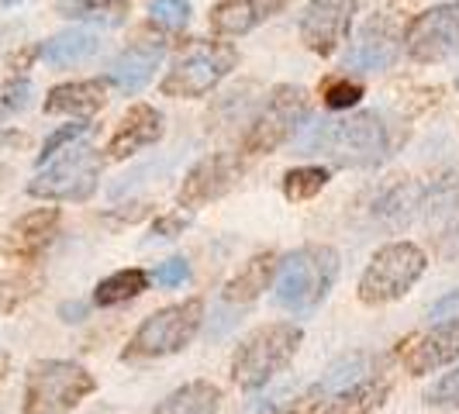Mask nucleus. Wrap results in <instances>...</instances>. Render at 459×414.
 <instances>
[{
	"instance_id": "7c9ffc66",
	"label": "nucleus",
	"mask_w": 459,
	"mask_h": 414,
	"mask_svg": "<svg viewBox=\"0 0 459 414\" xmlns=\"http://www.w3.org/2000/svg\"><path fill=\"white\" fill-rule=\"evenodd\" d=\"M322 97L332 111H349V108L363 97V87H359V83H352V80H328Z\"/></svg>"
},
{
	"instance_id": "f3484780",
	"label": "nucleus",
	"mask_w": 459,
	"mask_h": 414,
	"mask_svg": "<svg viewBox=\"0 0 459 414\" xmlns=\"http://www.w3.org/2000/svg\"><path fill=\"white\" fill-rule=\"evenodd\" d=\"M459 359V318H446L438 322L432 332H425L421 339H414L404 352V369L411 376H425V373H436L446 363H456Z\"/></svg>"
},
{
	"instance_id": "f704fd0d",
	"label": "nucleus",
	"mask_w": 459,
	"mask_h": 414,
	"mask_svg": "<svg viewBox=\"0 0 459 414\" xmlns=\"http://www.w3.org/2000/svg\"><path fill=\"white\" fill-rule=\"evenodd\" d=\"M186 276H190V263H186L184 255H173V259H166L160 270H156V283L166 287V290H173V287H180Z\"/></svg>"
},
{
	"instance_id": "9b49d317",
	"label": "nucleus",
	"mask_w": 459,
	"mask_h": 414,
	"mask_svg": "<svg viewBox=\"0 0 459 414\" xmlns=\"http://www.w3.org/2000/svg\"><path fill=\"white\" fill-rule=\"evenodd\" d=\"M356 11L359 0H307V7L300 11V42L315 56L339 52Z\"/></svg>"
},
{
	"instance_id": "cd10ccee",
	"label": "nucleus",
	"mask_w": 459,
	"mask_h": 414,
	"mask_svg": "<svg viewBox=\"0 0 459 414\" xmlns=\"http://www.w3.org/2000/svg\"><path fill=\"white\" fill-rule=\"evenodd\" d=\"M56 11L69 22L121 24L128 18V0H56Z\"/></svg>"
},
{
	"instance_id": "6ab92c4d",
	"label": "nucleus",
	"mask_w": 459,
	"mask_h": 414,
	"mask_svg": "<svg viewBox=\"0 0 459 414\" xmlns=\"http://www.w3.org/2000/svg\"><path fill=\"white\" fill-rule=\"evenodd\" d=\"M287 7V0H221L211 7L214 35H246Z\"/></svg>"
},
{
	"instance_id": "bb28decb",
	"label": "nucleus",
	"mask_w": 459,
	"mask_h": 414,
	"mask_svg": "<svg viewBox=\"0 0 459 414\" xmlns=\"http://www.w3.org/2000/svg\"><path fill=\"white\" fill-rule=\"evenodd\" d=\"M387 397V384L380 380H359L352 384L349 391L335 393L328 404H325V414H373Z\"/></svg>"
},
{
	"instance_id": "412c9836",
	"label": "nucleus",
	"mask_w": 459,
	"mask_h": 414,
	"mask_svg": "<svg viewBox=\"0 0 459 414\" xmlns=\"http://www.w3.org/2000/svg\"><path fill=\"white\" fill-rule=\"evenodd\" d=\"M108 104V83L104 80H73L52 87L46 97V115L87 117L97 115Z\"/></svg>"
},
{
	"instance_id": "72a5a7b5",
	"label": "nucleus",
	"mask_w": 459,
	"mask_h": 414,
	"mask_svg": "<svg viewBox=\"0 0 459 414\" xmlns=\"http://www.w3.org/2000/svg\"><path fill=\"white\" fill-rule=\"evenodd\" d=\"M425 401L432 408H459V367L453 373H446V376H438L432 384V391L425 393Z\"/></svg>"
},
{
	"instance_id": "c85d7f7f",
	"label": "nucleus",
	"mask_w": 459,
	"mask_h": 414,
	"mask_svg": "<svg viewBox=\"0 0 459 414\" xmlns=\"http://www.w3.org/2000/svg\"><path fill=\"white\" fill-rule=\"evenodd\" d=\"M332 180V173L325 166H294L283 173V197L287 201H311L318 197Z\"/></svg>"
},
{
	"instance_id": "ddd939ff",
	"label": "nucleus",
	"mask_w": 459,
	"mask_h": 414,
	"mask_svg": "<svg viewBox=\"0 0 459 414\" xmlns=\"http://www.w3.org/2000/svg\"><path fill=\"white\" fill-rule=\"evenodd\" d=\"M401 42H404V35H401V28H397V22H394L391 14H373L359 28L356 42H352L349 56H345V66L356 69V73L391 69L394 59L401 56Z\"/></svg>"
},
{
	"instance_id": "473e14b6",
	"label": "nucleus",
	"mask_w": 459,
	"mask_h": 414,
	"mask_svg": "<svg viewBox=\"0 0 459 414\" xmlns=\"http://www.w3.org/2000/svg\"><path fill=\"white\" fill-rule=\"evenodd\" d=\"M31 104V80L28 76H14L4 93H0V115H18Z\"/></svg>"
},
{
	"instance_id": "39448f33",
	"label": "nucleus",
	"mask_w": 459,
	"mask_h": 414,
	"mask_svg": "<svg viewBox=\"0 0 459 414\" xmlns=\"http://www.w3.org/2000/svg\"><path fill=\"white\" fill-rule=\"evenodd\" d=\"M201 322H204V300L201 298L160 307L156 315H149L138 324V332L132 335V342L125 345L121 359L125 363H145V359L173 356V352H180L194 342V335L201 332Z\"/></svg>"
},
{
	"instance_id": "423d86ee",
	"label": "nucleus",
	"mask_w": 459,
	"mask_h": 414,
	"mask_svg": "<svg viewBox=\"0 0 459 414\" xmlns=\"http://www.w3.org/2000/svg\"><path fill=\"white\" fill-rule=\"evenodd\" d=\"M425 266H429V255L414 242H391V246L377 249L359 276V300L367 307L401 300L421 280Z\"/></svg>"
},
{
	"instance_id": "c756f323",
	"label": "nucleus",
	"mask_w": 459,
	"mask_h": 414,
	"mask_svg": "<svg viewBox=\"0 0 459 414\" xmlns=\"http://www.w3.org/2000/svg\"><path fill=\"white\" fill-rule=\"evenodd\" d=\"M149 14L160 28L177 31V28H186V22H190V4L186 0H152Z\"/></svg>"
},
{
	"instance_id": "a211bd4d",
	"label": "nucleus",
	"mask_w": 459,
	"mask_h": 414,
	"mask_svg": "<svg viewBox=\"0 0 459 414\" xmlns=\"http://www.w3.org/2000/svg\"><path fill=\"white\" fill-rule=\"evenodd\" d=\"M162 138V115L152 104H132L125 117L117 121L115 135L108 142V156L111 160H128L142 149L156 145Z\"/></svg>"
},
{
	"instance_id": "2f4dec72",
	"label": "nucleus",
	"mask_w": 459,
	"mask_h": 414,
	"mask_svg": "<svg viewBox=\"0 0 459 414\" xmlns=\"http://www.w3.org/2000/svg\"><path fill=\"white\" fill-rule=\"evenodd\" d=\"M87 128H91V125H63L59 132H52V135L46 138V145H42V152H39V166H46L52 156H59L63 149L76 145V138L87 135Z\"/></svg>"
},
{
	"instance_id": "58836bf2",
	"label": "nucleus",
	"mask_w": 459,
	"mask_h": 414,
	"mask_svg": "<svg viewBox=\"0 0 459 414\" xmlns=\"http://www.w3.org/2000/svg\"><path fill=\"white\" fill-rule=\"evenodd\" d=\"M411 4H414V0H391L394 11H401V7H411Z\"/></svg>"
},
{
	"instance_id": "a878e982",
	"label": "nucleus",
	"mask_w": 459,
	"mask_h": 414,
	"mask_svg": "<svg viewBox=\"0 0 459 414\" xmlns=\"http://www.w3.org/2000/svg\"><path fill=\"white\" fill-rule=\"evenodd\" d=\"M149 290V273L145 270H117V273L104 276L100 283H97V290H93V304L97 307H117V304H128V300H135L138 294H145Z\"/></svg>"
},
{
	"instance_id": "1a4fd4ad",
	"label": "nucleus",
	"mask_w": 459,
	"mask_h": 414,
	"mask_svg": "<svg viewBox=\"0 0 459 414\" xmlns=\"http://www.w3.org/2000/svg\"><path fill=\"white\" fill-rule=\"evenodd\" d=\"M238 63V52L218 42H197L186 56H180L173 69L162 76L160 91L166 97H204L211 93Z\"/></svg>"
},
{
	"instance_id": "b1692460",
	"label": "nucleus",
	"mask_w": 459,
	"mask_h": 414,
	"mask_svg": "<svg viewBox=\"0 0 459 414\" xmlns=\"http://www.w3.org/2000/svg\"><path fill=\"white\" fill-rule=\"evenodd\" d=\"M100 52V39L93 31H83V28H69V31H59L52 35L46 46H42V59L48 66H80Z\"/></svg>"
},
{
	"instance_id": "a19ab883",
	"label": "nucleus",
	"mask_w": 459,
	"mask_h": 414,
	"mask_svg": "<svg viewBox=\"0 0 459 414\" xmlns=\"http://www.w3.org/2000/svg\"><path fill=\"white\" fill-rule=\"evenodd\" d=\"M0 4H18V0H0Z\"/></svg>"
},
{
	"instance_id": "c9c22d12",
	"label": "nucleus",
	"mask_w": 459,
	"mask_h": 414,
	"mask_svg": "<svg viewBox=\"0 0 459 414\" xmlns=\"http://www.w3.org/2000/svg\"><path fill=\"white\" fill-rule=\"evenodd\" d=\"M186 225H190V218H186L184 211L162 214V218H156V225H152V235H160V238H177V235H184Z\"/></svg>"
},
{
	"instance_id": "ea45409f",
	"label": "nucleus",
	"mask_w": 459,
	"mask_h": 414,
	"mask_svg": "<svg viewBox=\"0 0 459 414\" xmlns=\"http://www.w3.org/2000/svg\"><path fill=\"white\" fill-rule=\"evenodd\" d=\"M4 369H7V359H4V356H0V380H4Z\"/></svg>"
},
{
	"instance_id": "4be33fe9",
	"label": "nucleus",
	"mask_w": 459,
	"mask_h": 414,
	"mask_svg": "<svg viewBox=\"0 0 459 414\" xmlns=\"http://www.w3.org/2000/svg\"><path fill=\"white\" fill-rule=\"evenodd\" d=\"M425 201V186L414 184V180H394L377 201H373V221L384 225V229H404L414 218V211Z\"/></svg>"
},
{
	"instance_id": "0eeeda50",
	"label": "nucleus",
	"mask_w": 459,
	"mask_h": 414,
	"mask_svg": "<svg viewBox=\"0 0 459 414\" xmlns=\"http://www.w3.org/2000/svg\"><path fill=\"white\" fill-rule=\"evenodd\" d=\"M100 184V156L87 142H76L35 173L28 194L39 201H91Z\"/></svg>"
},
{
	"instance_id": "20e7f679",
	"label": "nucleus",
	"mask_w": 459,
	"mask_h": 414,
	"mask_svg": "<svg viewBox=\"0 0 459 414\" xmlns=\"http://www.w3.org/2000/svg\"><path fill=\"white\" fill-rule=\"evenodd\" d=\"M93 391L97 380L80 363L42 359L24 376L22 414H73Z\"/></svg>"
},
{
	"instance_id": "f8f14e48",
	"label": "nucleus",
	"mask_w": 459,
	"mask_h": 414,
	"mask_svg": "<svg viewBox=\"0 0 459 414\" xmlns=\"http://www.w3.org/2000/svg\"><path fill=\"white\" fill-rule=\"evenodd\" d=\"M425 221L432 229L438 255H459V166L442 173L436 184L425 190Z\"/></svg>"
},
{
	"instance_id": "aec40b11",
	"label": "nucleus",
	"mask_w": 459,
	"mask_h": 414,
	"mask_svg": "<svg viewBox=\"0 0 459 414\" xmlns=\"http://www.w3.org/2000/svg\"><path fill=\"white\" fill-rule=\"evenodd\" d=\"M160 63H162V42H135V46H128L111 63L108 80L121 93H135L156 76Z\"/></svg>"
},
{
	"instance_id": "4c0bfd02",
	"label": "nucleus",
	"mask_w": 459,
	"mask_h": 414,
	"mask_svg": "<svg viewBox=\"0 0 459 414\" xmlns=\"http://www.w3.org/2000/svg\"><path fill=\"white\" fill-rule=\"evenodd\" d=\"M59 315H63V322H83V318H87V304H80V300L63 304V307H59Z\"/></svg>"
},
{
	"instance_id": "f03ea898",
	"label": "nucleus",
	"mask_w": 459,
	"mask_h": 414,
	"mask_svg": "<svg viewBox=\"0 0 459 414\" xmlns=\"http://www.w3.org/2000/svg\"><path fill=\"white\" fill-rule=\"evenodd\" d=\"M339 276V253L332 246H300L276 266L273 300L290 315H311L332 294Z\"/></svg>"
},
{
	"instance_id": "393cba45",
	"label": "nucleus",
	"mask_w": 459,
	"mask_h": 414,
	"mask_svg": "<svg viewBox=\"0 0 459 414\" xmlns=\"http://www.w3.org/2000/svg\"><path fill=\"white\" fill-rule=\"evenodd\" d=\"M218 408H221V391L211 380H194L177 387L152 414H218Z\"/></svg>"
},
{
	"instance_id": "2eb2a0df",
	"label": "nucleus",
	"mask_w": 459,
	"mask_h": 414,
	"mask_svg": "<svg viewBox=\"0 0 459 414\" xmlns=\"http://www.w3.org/2000/svg\"><path fill=\"white\" fill-rule=\"evenodd\" d=\"M59 221H63L59 207H35V211L22 214L7 229V235H4L7 255L18 259V263H39V255L52 246V238L59 231Z\"/></svg>"
},
{
	"instance_id": "5701e85b",
	"label": "nucleus",
	"mask_w": 459,
	"mask_h": 414,
	"mask_svg": "<svg viewBox=\"0 0 459 414\" xmlns=\"http://www.w3.org/2000/svg\"><path fill=\"white\" fill-rule=\"evenodd\" d=\"M276 253H255L253 259H246L238 266V273L225 283V300L229 304H249L255 300L263 290H270V280L276 273Z\"/></svg>"
},
{
	"instance_id": "f257e3e1",
	"label": "nucleus",
	"mask_w": 459,
	"mask_h": 414,
	"mask_svg": "<svg viewBox=\"0 0 459 414\" xmlns=\"http://www.w3.org/2000/svg\"><path fill=\"white\" fill-rule=\"evenodd\" d=\"M300 149L342 169H369L391 156V132L377 111H356L311 125V132L300 138Z\"/></svg>"
},
{
	"instance_id": "dca6fc26",
	"label": "nucleus",
	"mask_w": 459,
	"mask_h": 414,
	"mask_svg": "<svg viewBox=\"0 0 459 414\" xmlns=\"http://www.w3.org/2000/svg\"><path fill=\"white\" fill-rule=\"evenodd\" d=\"M367 373H369L367 352H349V356H339V359L322 373V380H318L315 387H307V391L294 401V411L290 414H318L322 411V404H328L335 393H342V391H349L352 384L367 380Z\"/></svg>"
},
{
	"instance_id": "4468645a",
	"label": "nucleus",
	"mask_w": 459,
	"mask_h": 414,
	"mask_svg": "<svg viewBox=\"0 0 459 414\" xmlns=\"http://www.w3.org/2000/svg\"><path fill=\"white\" fill-rule=\"evenodd\" d=\"M242 177V160L235 152H211L184 177V186L177 194L180 207H201L207 201L225 197Z\"/></svg>"
},
{
	"instance_id": "e433bc0d",
	"label": "nucleus",
	"mask_w": 459,
	"mask_h": 414,
	"mask_svg": "<svg viewBox=\"0 0 459 414\" xmlns=\"http://www.w3.org/2000/svg\"><path fill=\"white\" fill-rule=\"evenodd\" d=\"M432 318H459V290H453V294H446V298L438 300L436 307H432Z\"/></svg>"
},
{
	"instance_id": "7ed1b4c3",
	"label": "nucleus",
	"mask_w": 459,
	"mask_h": 414,
	"mask_svg": "<svg viewBox=\"0 0 459 414\" xmlns=\"http://www.w3.org/2000/svg\"><path fill=\"white\" fill-rule=\"evenodd\" d=\"M300 332L294 322H270L263 328H255L253 335H246L235 356H231V380L242 391H259L273 380L276 373L290 367V359L300 349Z\"/></svg>"
},
{
	"instance_id": "6e6552de",
	"label": "nucleus",
	"mask_w": 459,
	"mask_h": 414,
	"mask_svg": "<svg viewBox=\"0 0 459 414\" xmlns=\"http://www.w3.org/2000/svg\"><path fill=\"white\" fill-rule=\"evenodd\" d=\"M307 91L294 87V83H283L273 87V93L266 97L263 111L253 117L249 132L242 138V152L246 156H263V152H273L283 142L300 132V125L307 121Z\"/></svg>"
},
{
	"instance_id": "9d476101",
	"label": "nucleus",
	"mask_w": 459,
	"mask_h": 414,
	"mask_svg": "<svg viewBox=\"0 0 459 414\" xmlns=\"http://www.w3.org/2000/svg\"><path fill=\"white\" fill-rule=\"evenodd\" d=\"M404 52L414 63H442L459 52V0L421 11L404 31Z\"/></svg>"
}]
</instances>
